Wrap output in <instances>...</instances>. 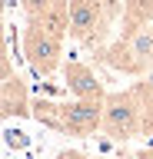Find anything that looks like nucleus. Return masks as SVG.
<instances>
[{
  "label": "nucleus",
  "instance_id": "9",
  "mask_svg": "<svg viewBox=\"0 0 153 159\" xmlns=\"http://www.w3.org/2000/svg\"><path fill=\"white\" fill-rule=\"evenodd\" d=\"M57 159H87V156H83L80 149H63V152H60Z\"/></svg>",
  "mask_w": 153,
  "mask_h": 159
},
{
  "label": "nucleus",
  "instance_id": "3",
  "mask_svg": "<svg viewBox=\"0 0 153 159\" xmlns=\"http://www.w3.org/2000/svg\"><path fill=\"white\" fill-rule=\"evenodd\" d=\"M103 113L107 106H100V99H77L63 106V133H93L97 126H103Z\"/></svg>",
  "mask_w": 153,
  "mask_h": 159
},
{
  "label": "nucleus",
  "instance_id": "7",
  "mask_svg": "<svg viewBox=\"0 0 153 159\" xmlns=\"http://www.w3.org/2000/svg\"><path fill=\"white\" fill-rule=\"evenodd\" d=\"M130 53L136 60H143V63H150V60H153V30H140V33L133 37Z\"/></svg>",
  "mask_w": 153,
  "mask_h": 159
},
{
  "label": "nucleus",
  "instance_id": "6",
  "mask_svg": "<svg viewBox=\"0 0 153 159\" xmlns=\"http://www.w3.org/2000/svg\"><path fill=\"white\" fill-rule=\"evenodd\" d=\"M30 23H37L40 30H47V33H53V37H63V33H70V13H67V3H53L47 13H43L40 20H30Z\"/></svg>",
  "mask_w": 153,
  "mask_h": 159
},
{
  "label": "nucleus",
  "instance_id": "1",
  "mask_svg": "<svg viewBox=\"0 0 153 159\" xmlns=\"http://www.w3.org/2000/svg\"><path fill=\"white\" fill-rule=\"evenodd\" d=\"M23 47H27V57H30L33 70H37L40 76H53V70L60 66V50H63L60 47V37H53V33L40 30L37 23H30Z\"/></svg>",
  "mask_w": 153,
  "mask_h": 159
},
{
  "label": "nucleus",
  "instance_id": "10",
  "mask_svg": "<svg viewBox=\"0 0 153 159\" xmlns=\"http://www.w3.org/2000/svg\"><path fill=\"white\" fill-rule=\"evenodd\" d=\"M136 159H153V149H140V152H136Z\"/></svg>",
  "mask_w": 153,
  "mask_h": 159
},
{
  "label": "nucleus",
  "instance_id": "5",
  "mask_svg": "<svg viewBox=\"0 0 153 159\" xmlns=\"http://www.w3.org/2000/svg\"><path fill=\"white\" fill-rule=\"evenodd\" d=\"M67 86H70V93L77 99H100L103 96V86L97 83V76L87 66H80V63L67 66Z\"/></svg>",
  "mask_w": 153,
  "mask_h": 159
},
{
  "label": "nucleus",
  "instance_id": "2",
  "mask_svg": "<svg viewBox=\"0 0 153 159\" xmlns=\"http://www.w3.org/2000/svg\"><path fill=\"white\" fill-rule=\"evenodd\" d=\"M136 119H140V109L133 103V96H117L107 99V113H103V129L110 133L113 139H130L136 133Z\"/></svg>",
  "mask_w": 153,
  "mask_h": 159
},
{
  "label": "nucleus",
  "instance_id": "4",
  "mask_svg": "<svg viewBox=\"0 0 153 159\" xmlns=\"http://www.w3.org/2000/svg\"><path fill=\"white\" fill-rule=\"evenodd\" d=\"M67 13H70V37L83 40L97 30V20H100V0H70L67 3Z\"/></svg>",
  "mask_w": 153,
  "mask_h": 159
},
{
  "label": "nucleus",
  "instance_id": "8",
  "mask_svg": "<svg viewBox=\"0 0 153 159\" xmlns=\"http://www.w3.org/2000/svg\"><path fill=\"white\" fill-rule=\"evenodd\" d=\"M20 3H23V10L30 13V20H40L43 13H47L53 3H57V0H20Z\"/></svg>",
  "mask_w": 153,
  "mask_h": 159
}]
</instances>
